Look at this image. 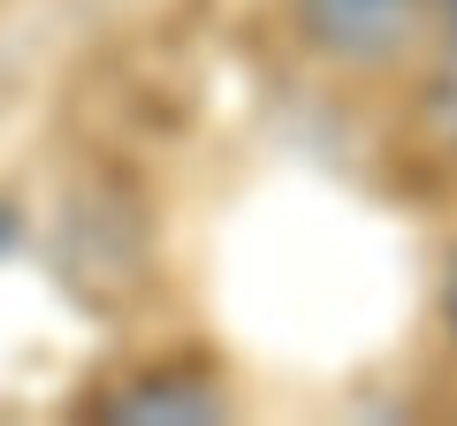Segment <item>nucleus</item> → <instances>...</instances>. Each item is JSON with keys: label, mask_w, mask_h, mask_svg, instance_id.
Listing matches in <instances>:
<instances>
[{"label": "nucleus", "mask_w": 457, "mask_h": 426, "mask_svg": "<svg viewBox=\"0 0 457 426\" xmlns=\"http://www.w3.org/2000/svg\"><path fill=\"white\" fill-rule=\"evenodd\" d=\"M427 115L457 145V0H442V69H435V92H427Z\"/></svg>", "instance_id": "7ed1b4c3"}, {"label": "nucleus", "mask_w": 457, "mask_h": 426, "mask_svg": "<svg viewBox=\"0 0 457 426\" xmlns=\"http://www.w3.org/2000/svg\"><path fill=\"white\" fill-rule=\"evenodd\" d=\"M99 419H114V426H213L221 419V389L198 373H137L130 389H114L99 404Z\"/></svg>", "instance_id": "f03ea898"}, {"label": "nucleus", "mask_w": 457, "mask_h": 426, "mask_svg": "<svg viewBox=\"0 0 457 426\" xmlns=\"http://www.w3.org/2000/svg\"><path fill=\"white\" fill-rule=\"evenodd\" d=\"M297 8V31L320 61L343 69H381L420 38L427 0H290Z\"/></svg>", "instance_id": "f257e3e1"}, {"label": "nucleus", "mask_w": 457, "mask_h": 426, "mask_svg": "<svg viewBox=\"0 0 457 426\" xmlns=\"http://www.w3.org/2000/svg\"><path fill=\"white\" fill-rule=\"evenodd\" d=\"M450 335H457V274H450Z\"/></svg>", "instance_id": "20e7f679"}]
</instances>
